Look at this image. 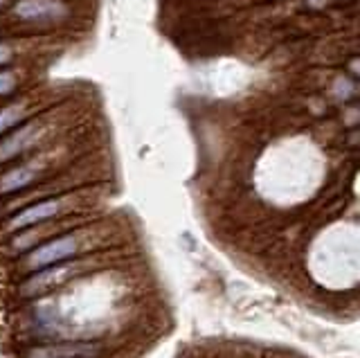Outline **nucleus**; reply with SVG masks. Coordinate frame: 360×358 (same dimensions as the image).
Listing matches in <instances>:
<instances>
[{"label": "nucleus", "mask_w": 360, "mask_h": 358, "mask_svg": "<svg viewBox=\"0 0 360 358\" xmlns=\"http://www.w3.org/2000/svg\"><path fill=\"white\" fill-rule=\"evenodd\" d=\"M104 271L84 275L54 293L32 300L27 322L43 340H97L129 313L133 293L127 279Z\"/></svg>", "instance_id": "obj_1"}, {"label": "nucleus", "mask_w": 360, "mask_h": 358, "mask_svg": "<svg viewBox=\"0 0 360 358\" xmlns=\"http://www.w3.org/2000/svg\"><path fill=\"white\" fill-rule=\"evenodd\" d=\"M22 117V104H9L0 108V136L7 133L11 127H16Z\"/></svg>", "instance_id": "obj_9"}, {"label": "nucleus", "mask_w": 360, "mask_h": 358, "mask_svg": "<svg viewBox=\"0 0 360 358\" xmlns=\"http://www.w3.org/2000/svg\"><path fill=\"white\" fill-rule=\"evenodd\" d=\"M14 14L22 20L61 18L65 14V5L61 0H18L14 5Z\"/></svg>", "instance_id": "obj_7"}, {"label": "nucleus", "mask_w": 360, "mask_h": 358, "mask_svg": "<svg viewBox=\"0 0 360 358\" xmlns=\"http://www.w3.org/2000/svg\"><path fill=\"white\" fill-rule=\"evenodd\" d=\"M9 59H11V50H9V46H5V43H0V65L7 63Z\"/></svg>", "instance_id": "obj_11"}, {"label": "nucleus", "mask_w": 360, "mask_h": 358, "mask_svg": "<svg viewBox=\"0 0 360 358\" xmlns=\"http://www.w3.org/2000/svg\"><path fill=\"white\" fill-rule=\"evenodd\" d=\"M39 136V122H27L20 129L11 131L9 136L0 142V162H7L11 158H16L22 151H25L30 144L37 140Z\"/></svg>", "instance_id": "obj_8"}, {"label": "nucleus", "mask_w": 360, "mask_h": 358, "mask_svg": "<svg viewBox=\"0 0 360 358\" xmlns=\"http://www.w3.org/2000/svg\"><path fill=\"white\" fill-rule=\"evenodd\" d=\"M86 205H88V198H86L84 192L41 198V200H37V203H30L22 210H18L16 215L7 221L5 230L7 232H18V230L37 226V223H45V221H52V219H65L68 215L79 212Z\"/></svg>", "instance_id": "obj_4"}, {"label": "nucleus", "mask_w": 360, "mask_h": 358, "mask_svg": "<svg viewBox=\"0 0 360 358\" xmlns=\"http://www.w3.org/2000/svg\"><path fill=\"white\" fill-rule=\"evenodd\" d=\"M115 234L117 230L115 226H110V223H82V226L56 234V237L25 252V257H22L18 266H20V271L34 273V271H39V268L59 264V262L104 252L106 248H110V243L115 241Z\"/></svg>", "instance_id": "obj_2"}, {"label": "nucleus", "mask_w": 360, "mask_h": 358, "mask_svg": "<svg viewBox=\"0 0 360 358\" xmlns=\"http://www.w3.org/2000/svg\"><path fill=\"white\" fill-rule=\"evenodd\" d=\"M101 340H39L25 347L20 358H104Z\"/></svg>", "instance_id": "obj_5"}, {"label": "nucleus", "mask_w": 360, "mask_h": 358, "mask_svg": "<svg viewBox=\"0 0 360 358\" xmlns=\"http://www.w3.org/2000/svg\"><path fill=\"white\" fill-rule=\"evenodd\" d=\"M43 172V162L41 160H32L25 165L11 167L3 176H0V196H9L16 194L20 189L30 187Z\"/></svg>", "instance_id": "obj_6"}, {"label": "nucleus", "mask_w": 360, "mask_h": 358, "mask_svg": "<svg viewBox=\"0 0 360 358\" xmlns=\"http://www.w3.org/2000/svg\"><path fill=\"white\" fill-rule=\"evenodd\" d=\"M14 88H16L14 72H7V70L0 72V95H9L11 91H14Z\"/></svg>", "instance_id": "obj_10"}, {"label": "nucleus", "mask_w": 360, "mask_h": 358, "mask_svg": "<svg viewBox=\"0 0 360 358\" xmlns=\"http://www.w3.org/2000/svg\"><path fill=\"white\" fill-rule=\"evenodd\" d=\"M117 257H112L108 252H97V255H88V257H77V260H68V262H59L52 266L39 268V271L30 273L22 282L18 284V298L32 302L54 293L63 286H68L75 279L104 271V268H110L112 262Z\"/></svg>", "instance_id": "obj_3"}, {"label": "nucleus", "mask_w": 360, "mask_h": 358, "mask_svg": "<svg viewBox=\"0 0 360 358\" xmlns=\"http://www.w3.org/2000/svg\"><path fill=\"white\" fill-rule=\"evenodd\" d=\"M0 3H3V0H0Z\"/></svg>", "instance_id": "obj_12"}]
</instances>
